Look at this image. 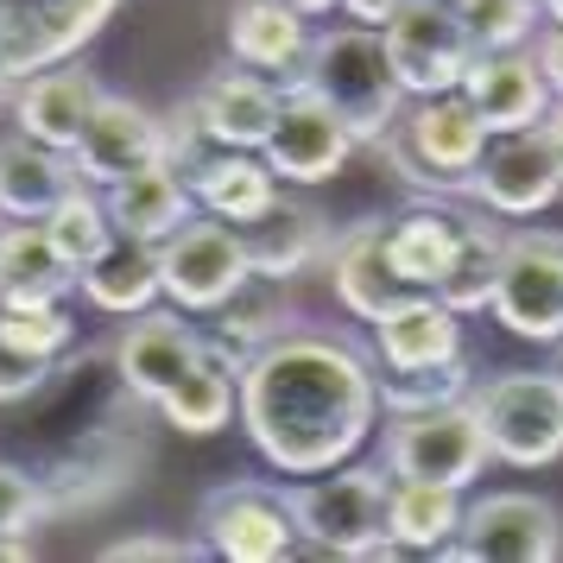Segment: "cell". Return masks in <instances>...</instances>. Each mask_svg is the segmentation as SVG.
Instances as JSON below:
<instances>
[{
	"label": "cell",
	"mask_w": 563,
	"mask_h": 563,
	"mask_svg": "<svg viewBox=\"0 0 563 563\" xmlns=\"http://www.w3.org/2000/svg\"><path fill=\"white\" fill-rule=\"evenodd\" d=\"M380 367L335 330L273 335L241 374V431L279 475H323L374 437Z\"/></svg>",
	"instance_id": "6da1fadb"
},
{
	"label": "cell",
	"mask_w": 563,
	"mask_h": 563,
	"mask_svg": "<svg viewBox=\"0 0 563 563\" xmlns=\"http://www.w3.org/2000/svg\"><path fill=\"white\" fill-rule=\"evenodd\" d=\"M146 399L121 380L114 342L70 349L52 380L26 399L32 475L52 494V512H89L128 494L146 468Z\"/></svg>",
	"instance_id": "7a4b0ae2"
},
{
	"label": "cell",
	"mask_w": 563,
	"mask_h": 563,
	"mask_svg": "<svg viewBox=\"0 0 563 563\" xmlns=\"http://www.w3.org/2000/svg\"><path fill=\"white\" fill-rule=\"evenodd\" d=\"M317 102L335 108V121L355 133L361 146H380L386 128L406 114V82L393 70L380 26H335L317 32V45L305 57V77H298Z\"/></svg>",
	"instance_id": "3957f363"
},
{
	"label": "cell",
	"mask_w": 563,
	"mask_h": 563,
	"mask_svg": "<svg viewBox=\"0 0 563 563\" xmlns=\"http://www.w3.org/2000/svg\"><path fill=\"white\" fill-rule=\"evenodd\" d=\"M487 121L475 114V102L462 89L443 96H411L406 114L386 128V140L374 153L418 190V197H468V178L487 153Z\"/></svg>",
	"instance_id": "277c9868"
},
{
	"label": "cell",
	"mask_w": 563,
	"mask_h": 563,
	"mask_svg": "<svg viewBox=\"0 0 563 563\" xmlns=\"http://www.w3.org/2000/svg\"><path fill=\"white\" fill-rule=\"evenodd\" d=\"M386 494H393V468H367V462H335L298 482L291 512H298L305 551L310 558H406L386 532Z\"/></svg>",
	"instance_id": "5b68a950"
},
{
	"label": "cell",
	"mask_w": 563,
	"mask_h": 563,
	"mask_svg": "<svg viewBox=\"0 0 563 563\" xmlns=\"http://www.w3.org/2000/svg\"><path fill=\"white\" fill-rule=\"evenodd\" d=\"M468 406L482 418L487 450L507 468H544L563 456V367L538 374V367H507L475 380Z\"/></svg>",
	"instance_id": "8992f818"
},
{
	"label": "cell",
	"mask_w": 563,
	"mask_h": 563,
	"mask_svg": "<svg viewBox=\"0 0 563 563\" xmlns=\"http://www.w3.org/2000/svg\"><path fill=\"white\" fill-rule=\"evenodd\" d=\"M209 558L222 563H285L305 551L298 538V512H291V487L273 482H222L203 494L197 512Z\"/></svg>",
	"instance_id": "52a82bcc"
},
{
	"label": "cell",
	"mask_w": 563,
	"mask_h": 563,
	"mask_svg": "<svg viewBox=\"0 0 563 563\" xmlns=\"http://www.w3.org/2000/svg\"><path fill=\"white\" fill-rule=\"evenodd\" d=\"M487 431L468 399H450V406H431V411H399L386 418V468L393 475H418V482H450V487H468L487 475Z\"/></svg>",
	"instance_id": "ba28073f"
},
{
	"label": "cell",
	"mask_w": 563,
	"mask_h": 563,
	"mask_svg": "<svg viewBox=\"0 0 563 563\" xmlns=\"http://www.w3.org/2000/svg\"><path fill=\"white\" fill-rule=\"evenodd\" d=\"M494 323L519 342L558 349L563 342V234L558 229H512L494 279Z\"/></svg>",
	"instance_id": "9c48e42d"
},
{
	"label": "cell",
	"mask_w": 563,
	"mask_h": 563,
	"mask_svg": "<svg viewBox=\"0 0 563 563\" xmlns=\"http://www.w3.org/2000/svg\"><path fill=\"white\" fill-rule=\"evenodd\" d=\"M558 558H563V512L544 494H526V487L468 500L456 544H443V563H558Z\"/></svg>",
	"instance_id": "30bf717a"
},
{
	"label": "cell",
	"mask_w": 563,
	"mask_h": 563,
	"mask_svg": "<svg viewBox=\"0 0 563 563\" xmlns=\"http://www.w3.org/2000/svg\"><path fill=\"white\" fill-rule=\"evenodd\" d=\"M247 273H254V266H247V241H241V229L222 222V216H203V209H197L178 234L158 241L165 298L178 310H190V317H209Z\"/></svg>",
	"instance_id": "8fae6325"
},
{
	"label": "cell",
	"mask_w": 563,
	"mask_h": 563,
	"mask_svg": "<svg viewBox=\"0 0 563 563\" xmlns=\"http://www.w3.org/2000/svg\"><path fill=\"white\" fill-rule=\"evenodd\" d=\"M386 52L406 82V96H443L462 89V70L475 64V38L462 26L456 0H399V13L386 20Z\"/></svg>",
	"instance_id": "7c38bea8"
},
{
	"label": "cell",
	"mask_w": 563,
	"mask_h": 563,
	"mask_svg": "<svg viewBox=\"0 0 563 563\" xmlns=\"http://www.w3.org/2000/svg\"><path fill=\"white\" fill-rule=\"evenodd\" d=\"M121 0H0V64L7 77H38L70 57L114 20Z\"/></svg>",
	"instance_id": "4fadbf2b"
},
{
	"label": "cell",
	"mask_w": 563,
	"mask_h": 563,
	"mask_svg": "<svg viewBox=\"0 0 563 563\" xmlns=\"http://www.w3.org/2000/svg\"><path fill=\"white\" fill-rule=\"evenodd\" d=\"M468 197L500 216V222H532L563 197V165L551 153L544 128H519V133H494L482 165L468 178Z\"/></svg>",
	"instance_id": "5bb4252c"
},
{
	"label": "cell",
	"mask_w": 563,
	"mask_h": 563,
	"mask_svg": "<svg viewBox=\"0 0 563 563\" xmlns=\"http://www.w3.org/2000/svg\"><path fill=\"white\" fill-rule=\"evenodd\" d=\"M355 133L335 121L330 102H317L305 82H285V102H279V121L266 133V165L279 172V184H330L342 178V165L355 158Z\"/></svg>",
	"instance_id": "9a60e30c"
},
{
	"label": "cell",
	"mask_w": 563,
	"mask_h": 563,
	"mask_svg": "<svg viewBox=\"0 0 563 563\" xmlns=\"http://www.w3.org/2000/svg\"><path fill=\"white\" fill-rule=\"evenodd\" d=\"M70 158H77L82 184L108 190V184H121L165 158V121H158L153 108H140L133 96H102Z\"/></svg>",
	"instance_id": "2e32d148"
},
{
	"label": "cell",
	"mask_w": 563,
	"mask_h": 563,
	"mask_svg": "<svg viewBox=\"0 0 563 563\" xmlns=\"http://www.w3.org/2000/svg\"><path fill=\"white\" fill-rule=\"evenodd\" d=\"M184 102H190V114L203 121V133L216 140V146H247V153H260L266 133H273V121H279L285 82L260 77V70H247V64L229 57V64L209 70Z\"/></svg>",
	"instance_id": "e0dca14e"
},
{
	"label": "cell",
	"mask_w": 563,
	"mask_h": 563,
	"mask_svg": "<svg viewBox=\"0 0 563 563\" xmlns=\"http://www.w3.org/2000/svg\"><path fill=\"white\" fill-rule=\"evenodd\" d=\"M203 361V323H190V310H140L128 330L114 335V367L121 380L153 406L165 386H178Z\"/></svg>",
	"instance_id": "ac0fdd59"
},
{
	"label": "cell",
	"mask_w": 563,
	"mask_h": 563,
	"mask_svg": "<svg viewBox=\"0 0 563 563\" xmlns=\"http://www.w3.org/2000/svg\"><path fill=\"white\" fill-rule=\"evenodd\" d=\"M323 273H330L335 305L349 310L355 323H374L406 285L393 273V254H386V222L380 216H361L342 234H330V254H323Z\"/></svg>",
	"instance_id": "d6986e66"
},
{
	"label": "cell",
	"mask_w": 563,
	"mask_h": 563,
	"mask_svg": "<svg viewBox=\"0 0 563 563\" xmlns=\"http://www.w3.org/2000/svg\"><path fill=\"white\" fill-rule=\"evenodd\" d=\"M108 89L82 64H52V70H38V77H20L13 89V121L20 133H32L38 146H57V153H77L82 128H89V114L102 102Z\"/></svg>",
	"instance_id": "ffe728a7"
},
{
	"label": "cell",
	"mask_w": 563,
	"mask_h": 563,
	"mask_svg": "<svg viewBox=\"0 0 563 563\" xmlns=\"http://www.w3.org/2000/svg\"><path fill=\"white\" fill-rule=\"evenodd\" d=\"M380 367H424V361L462 355V310L443 305L437 291H399L393 305L367 323Z\"/></svg>",
	"instance_id": "44dd1931"
},
{
	"label": "cell",
	"mask_w": 563,
	"mask_h": 563,
	"mask_svg": "<svg viewBox=\"0 0 563 563\" xmlns=\"http://www.w3.org/2000/svg\"><path fill=\"white\" fill-rule=\"evenodd\" d=\"M462 96L475 102L487 133H519L538 128L551 108V82L538 77L532 45L526 52H475V64L462 70Z\"/></svg>",
	"instance_id": "7402d4cb"
},
{
	"label": "cell",
	"mask_w": 563,
	"mask_h": 563,
	"mask_svg": "<svg viewBox=\"0 0 563 563\" xmlns=\"http://www.w3.org/2000/svg\"><path fill=\"white\" fill-rule=\"evenodd\" d=\"M317 45L310 13L285 7V0H234L229 13V57L247 64L273 82H298L305 77V57Z\"/></svg>",
	"instance_id": "603a6c76"
},
{
	"label": "cell",
	"mask_w": 563,
	"mask_h": 563,
	"mask_svg": "<svg viewBox=\"0 0 563 563\" xmlns=\"http://www.w3.org/2000/svg\"><path fill=\"white\" fill-rule=\"evenodd\" d=\"M184 178H190L197 209H203V216H222L234 229H247L254 216H266V209L285 197L279 172L266 165V153H247V146H216V153H203Z\"/></svg>",
	"instance_id": "cb8c5ba5"
},
{
	"label": "cell",
	"mask_w": 563,
	"mask_h": 563,
	"mask_svg": "<svg viewBox=\"0 0 563 563\" xmlns=\"http://www.w3.org/2000/svg\"><path fill=\"white\" fill-rule=\"evenodd\" d=\"M462 229H468V209L456 203H411L406 216L386 222V254H393V273L406 291H437L450 260L462 247Z\"/></svg>",
	"instance_id": "d4e9b609"
},
{
	"label": "cell",
	"mask_w": 563,
	"mask_h": 563,
	"mask_svg": "<svg viewBox=\"0 0 563 563\" xmlns=\"http://www.w3.org/2000/svg\"><path fill=\"white\" fill-rule=\"evenodd\" d=\"M241 241H247V266H254L260 279L291 285L298 273H310L317 260L330 254V222H323L310 203L279 197L266 216H254V222L241 229Z\"/></svg>",
	"instance_id": "484cf974"
},
{
	"label": "cell",
	"mask_w": 563,
	"mask_h": 563,
	"mask_svg": "<svg viewBox=\"0 0 563 563\" xmlns=\"http://www.w3.org/2000/svg\"><path fill=\"white\" fill-rule=\"evenodd\" d=\"M108 216H114V229L133 234V241H165V234H178L190 216H197V197H190V178H184L178 165H146V172H133V178L108 184Z\"/></svg>",
	"instance_id": "4316f807"
},
{
	"label": "cell",
	"mask_w": 563,
	"mask_h": 563,
	"mask_svg": "<svg viewBox=\"0 0 563 563\" xmlns=\"http://www.w3.org/2000/svg\"><path fill=\"white\" fill-rule=\"evenodd\" d=\"M70 184H77V158L70 153L38 146L32 133L0 140V216L7 222H45Z\"/></svg>",
	"instance_id": "83f0119b"
},
{
	"label": "cell",
	"mask_w": 563,
	"mask_h": 563,
	"mask_svg": "<svg viewBox=\"0 0 563 563\" xmlns=\"http://www.w3.org/2000/svg\"><path fill=\"white\" fill-rule=\"evenodd\" d=\"M77 291L102 317H140L165 298V279H158V247L153 241H133V234H114L102 254L77 273Z\"/></svg>",
	"instance_id": "f1b7e54d"
},
{
	"label": "cell",
	"mask_w": 563,
	"mask_h": 563,
	"mask_svg": "<svg viewBox=\"0 0 563 563\" xmlns=\"http://www.w3.org/2000/svg\"><path fill=\"white\" fill-rule=\"evenodd\" d=\"M462 487L450 482H418V475H393L386 494V532L406 558H443V544L462 532Z\"/></svg>",
	"instance_id": "f546056e"
},
{
	"label": "cell",
	"mask_w": 563,
	"mask_h": 563,
	"mask_svg": "<svg viewBox=\"0 0 563 563\" xmlns=\"http://www.w3.org/2000/svg\"><path fill=\"white\" fill-rule=\"evenodd\" d=\"M77 291V266L52 247L45 222L0 229V305H57Z\"/></svg>",
	"instance_id": "4dcf8cb0"
},
{
	"label": "cell",
	"mask_w": 563,
	"mask_h": 563,
	"mask_svg": "<svg viewBox=\"0 0 563 563\" xmlns=\"http://www.w3.org/2000/svg\"><path fill=\"white\" fill-rule=\"evenodd\" d=\"M291 323H298V317H291V305H285V285L279 279H260V273H247V279L234 285L229 298L203 317V330L222 335V342L241 349L247 361H254L273 335L291 330Z\"/></svg>",
	"instance_id": "1f68e13d"
},
{
	"label": "cell",
	"mask_w": 563,
	"mask_h": 563,
	"mask_svg": "<svg viewBox=\"0 0 563 563\" xmlns=\"http://www.w3.org/2000/svg\"><path fill=\"white\" fill-rule=\"evenodd\" d=\"M153 411H158V424H172L184 437H216L241 411V380H234L229 367H216V361H197L178 386L158 393Z\"/></svg>",
	"instance_id": "d6a6232c"
},
{
	"label": "cell",
	"mask_w": 563,
	"mask_h": 563,
	"mask_svg": "<svg viewBox=\"0 0 563 563\" xmlns=\"http://www.w3.org/2000/svg\"><path fill=\"white\" fill-rule=\"evenodd\" d=\"M500 254H507V229L500 222H487L482 216H468V229H462V247L450 260V273L437 285V298L443 305H456L462 317H475V310L494 305V279H500Z\"/></svg>",
	"instance_id": "836d02e7"
},
{
	"label": "cell",
	"mask_w": 563,
	"mask_h": 563,
	"mask_svg": "<svg viewBox=\"0 0 563 563\" xmlns=\"http://www.w3.org/2000/svg\"><path fill=\"white\" fill-rule=\"evenodd\" d=\"M468 393H475V361H468V349L450 361H424V367H380V411L386 418L450 406V399H468Z\"/></svg>",
	"instance_id": "e575fe53"
},
{
	"label": "cell",
	"mask_w": 563,
	"mask_h": 563,
	"mask_svg": "<svg viewBox=\"0 0 563 563\" xmlns=\"http://www.w3.org/2000/svg\"><path fill=\"white\" fill-rule=\"evenodd\" d=\"M45 234H52V247L64 260H70V266H89V260L102 254L108 241H114V216H108V197L102 190H96V184H70V190H64V197H57V209L52 216H45Z\"/></svg>",
	"instance_id": "d590c367"
},
{
	"label": "cell",
	"mask_w": 563,
	"mask_h": 563,
	"mask_svg": "<svg viewBox=\"0 0 563 563\" xmlns=\"http://www.w3.org/2000/svg\"><path fill=\"white\" fill-rule=\"evenodd\" d=\"M45 519H52L45 482L20 462H0V558H32V532Z\"/></svg>",
	"instance_id": "8d00e7d4"
},
{
	"label": "cell",
	"mask_w": 563,
	"mask_h": 563,
	"mask_svg": "<svg viewBox=\"0 0 563 563\" xmlns=\"http://www.w3.org/2000/svg\"><path fill=\"white\" fill-rule=\"evenodd\" d=\"M475 52H526L544 26V0H456Z\"/></svg>",
	"instance_id": "74e56055"
},
{
	"label": "cell",
	"mask_w": 563,
	"mask_h": 563,
	"mask_svg": "<svg viewBox=\"0 0 563 563\" xmlns=\"http://www.w3.org/2000/svg\"><path fill=\"white\" fill-rule=\"evenodd\" d=\"M0 335L45 361H64L77 349V317L64 310V298L57 305H0Z\"/></svg>",
	"instance_id": "f35d334b"
},
{
	"label": "cell",
	"mask_w": 563,
	"mask_h": 563,
	"mask_svg": "<svg viewBox=\"0 0 563 563\" xmlns=\"http://www.w3.org/2000/svg\"><path fill=\"white\" fill-rule=\"evenodd\" d=\"M52 367H57V361L32 355V349H20V342H7V335H0V406H26L32 393L52 380Z\"/></svg>",
	"instance_id": "ab89813d"
},
{
	"label": "cell",
	"mask_w": 563,
	"mask_h": 563,
	"mask_svg": "<svg viewBox=\"0 0 563 563\" xmlns=\"http://www.w3.org/2000/svg\"><path fill=\"white\" fill-rule=\"evenodd\" d=\"M203 551H209L203 532H197V538H158V532H140V538H114L102 558H108V563H146V558L184 563V558H203Z\"/></svg>",
	"instance_id": "60d3db41"
},
{
	"label": "cell",
	"mask_w": 563,
	"mask_h": 563,
	"mask_svg": "<svg viewBox=\"0 0 563 563\" xmlns=\"http://www.w3.org/2000/svg\"><path fill=\"white\" fill-rule=\"evenodd\" d=\"M532 57H538V77L551 82V96H563V26H558V20H544V26H538Z\"/></svg>",
	"instance_id": "b9f144b4"
},
{
	"label": "cell",
	"mask_w": 563,
	"mask_h": 563,
	"mask_svg": "<svg viewBox=\"0 0 563 563\" xmlns=\"http://www.w3.org/2000/svg\"><path fill=\"white\" fill-rule=\"evenodd\" d=\"M342 13H349L355 26H386V20L399 13V0H342Z\"/></svg>",
	"instance_id": "7bdbcfd3"
},
{
	"label": "cell",
	"mask_w": 563,
	"mask_h": 563,
	"mask_svg": "<svg viewBox=\"0 0 563 563\" xmlns=\"http://www.w3.org/2000/svg\"><path fill=\"white\" fill-rule=\"evenodd\" d=\"M544 140H551V153H558V165H563V96H551V108H544Z\"/></svg>",
	"instance_id": "ee69618b"
},
{
	"label": "cell",
	"mask_w": 563,
	"mask_h": 563,
	"mask_svg": "<svg viewBox=\"0 0 563 563\" xmlns=\"http://www.w3.org/2000/svg\"><path fill=\"white\" fill-rule=\"evenodd\" d=\"M285 7H298V13H310V20H317V13H330V7H342V0H285Z\"/></svg>",
	"instance_id": "f6af8a7d"
},
{
	"label": "cell",
	"mask_w": 563,
	"mask_h": 563,
	"mask_svg": "<svg viewBox=\"0 0 563 563\" xmlns=\"http://www.w3.org/2000/svg\"><path fill=\"white\" fill-rule=\"evenodd\" d=\"M544 20H558L563 26V0H544Z\"/></svg>",
	"instance_id": "bcb514c9"
},
{
	"label": "cell",
	"mask_w": 563,
	"mask_h": 563,
	"mask_svg": "<svg viewBox=\"0 0 563 563\" xmlns=\"http://www.w3.org/2000/svg\"><path fill=\"white\" fill-rule=\"evenodd\" d=\"M7 82H13V77H7V64H0V102H7Z\"/></svg>",
	"instance_id": "7dc6e473"
},
{
	"label": "cell",
	"mask_w": 563,
	"mask_h": 563,
	"mask_svg": "<svg viewBox=\"0 0 563 563\" xmlns=\"http://www.w3.org/2000/svg\"><path fill=\"white\" fill-rule=\"evenodd\" d=\"M558 367H563V342H558Z\"/></svg>",
	"instance_id": "c3c4849f"
},
{
	"label": "cell",
	"mask_w": 563,
	"mask_h": 563,
	"mask_svg": "<svg viewBox=\"0 0 563 563\" xmlns=\"http://www.w3.org/2000/svg\"><path fill=\"white\" fill-rule=\"evenodd\" d=\"M0 229H7V216H0Z\"/></svg>",
	"instance_id": "681fc988"
}]
</instances>
